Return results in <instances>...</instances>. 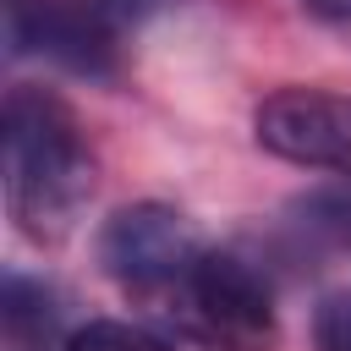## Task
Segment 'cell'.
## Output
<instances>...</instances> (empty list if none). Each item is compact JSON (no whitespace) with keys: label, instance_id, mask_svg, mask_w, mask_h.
<instances>
[{"label":"cell","instance_id":"obj_1","mask_svg":"<svg viewBox=\"0 0 351 351\" xmlns=\"http://www.w3.org/2000/svg\"><path fill=\"white\" fill-rule=\"evenodd\" d=\"M93 148L77 110L33 82L5 93V208L16 230L38 247L71 236L77 214L93 197Z\"/></svg>","mask_w":351,"mask_h":351},{"label":"cell","instance_id":"obj_2","mask_svg":"<svg viewBox=\"0 0 351 351\" xmlns=\"http://www.w3.org/2000/svg\"><path fill=\"white\" fill-rule=\"evenodd\" d=\"M181 318L219 351H263L274 346V296L263 285V274L252 263H241L236 252H208L186 269V280L176 285Z\"/></svg>","mask_w":351,"mask_h":351},{"label":"cell","instance_id":"obj_3","mask_svg":"<svg viewBox=\"0 0 351 351\" xmlns=\"http://www.w3.org/2000/svg\"><path fill=\"white\" fill-rule=\"evenodd\" d=\"M197 258H203L197 225L170 203L115 208L99 230V263L126 291H176Z\"/></svg>","mask_w":351,"mask_h":351},{"label":"cell","instance_id":"obj_4","mask_svg":"<svg viewBox=\"0 0 351 351\" xmlns=\"http://www.w3.org/2000/svg\"><path fill=\"white\" fill-rule=\"evenodd\" d=\"M252 137L274 159L351 176V99L329 88H274L252 110Z\"/></svg>","mask_w":351,"mask_h":351},{"label":"cell","instance_id":"obj_5","mask_svg":"<svg viewBox=\"0 0 351 351\" xmlns=\"http://www.w3.org/2000/svg\"><path fill=\"white\" fill-rule=\"evenodd\" d=\"M16 55H49L71 71H115V27L104 0H5Z\"/></svg>","mask_w":351,"mask_h":351},{"label":"cell","instance_id":"obj_6","mask_svg":"<svg viewBox=\"0 0 351 351\" xmlns=\"http://www.w3.org/2000/svg\"><path fill=\"white\" fill-rule=\"evenodd\" d=\"M60 351H176V346L143 324H126V318H88L66 335Z\"/></svg>","mask_w":351,"mask_h":351},{"label":"cell","instance_id":"obj_7","mask_svg":"<svg viewBox=\"0 0 351 351\" xmlns=\"http://www.w3.org/2000/svg\"><path fill=\"white\" fill-rule=\"evenodd\" d=\"M313 351H351V291H324L313 307Z\"/></svg>","mask_w":351,"mask_h":351},{"label":"cell","instance_id":"obj_8","mask_svg":"<svg viewBox=\"0 0 351 351\" xmlns=\"http://www.w3.org/2000/svg\"><path fill=\"white\" fill-rule=\"evenodd\" d=\"M302 11H313L324 22H351V0H302Z\"/></svg>","mask_w":351,"mask_h":351},{"label":"cell","instance_id":"obj_9","mask_svg":"<svg viewBox=\"0 0 351 351\" xmlns=\"http://www.w3.org/2000/svg\"><path fill=\"white\" fill-rule=\"evenodd\" d=\"M335 214H340V225H346V236H351V208H346V203H340V208H335Z\"/></svg>","mask_w":351,"mask_h":351}]
</instances>
